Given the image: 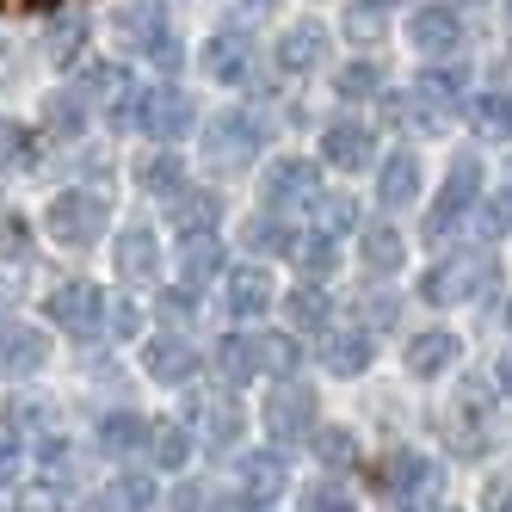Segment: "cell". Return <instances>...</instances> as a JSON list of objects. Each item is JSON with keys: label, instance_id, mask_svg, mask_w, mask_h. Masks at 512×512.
I'll list each match as a JSON object with an SVG mask.
<instances>
[{"label": "cell", "instance_id": "6da1fadb", "mask_svg": "<svg viewBox=\"0 0 512 512\" xmlns=\"http://www.w3.org/2000/svg\"><path fill=\"white\" fill-rule=\"evenodd\" d=\"M105 223H112L105 198H99V192H81V186L56 192L50 210H44V229H50V241H62V247H93V241L105 235Z\"/></svg>", "mask_w": 512, "mask_h": 512}, {"label": "cell", "instance_id": "7a4b0ae2", "mask_svg": "<svg viewBox=\"0 0 512 512\" xmlns=\"http://www.w3.org/2000/svg\"><path fill=\"white\" fill-rule=\"evenodd\" d=\"M494 260L488 253H457V260H438L426 278H420V297L426 303H469L482 297V290H494Z\"/></svg>", "mask_w": 512, "mask_h": 512}, {"label": "cell", "instance_id": "3957f363", "mask_svg": "<svg viewBox=\"0 0 512 512\" xmlns=\"http://www.w3.org/2000/svg\"><path fill=\"white\" fill-rule=\"evenodd\" d=\"M475 198H482V161H475V155H457L451 173H445V192H438V204H432V216H426V241H451V229L475 210Z\"/></svg>", "mask_w": 512, "mask_h": 512}, {"label": "cell", "instance_id": "277c9868", "mask_svg": "<svg viewBox=\"0 0 512 512\" xmlns=\"http://www.w3.org/2000/svg\"><path fill=\"white\" fill-rule=\"evenodd\" d=\"M260 198H266V210H272V216L321 204V173H315V161H303V155L272 161V167H266V179H260Z\"/></svg>", "mask_w": 512, "mask_h": 512}, {"label": "cell", "instance_id": "5b68a950", "mask_svg": "<svg viewBox=\"0 0 512 512\" xmlns=\"http://www.w3.org/2000/svg\"><path fill=\"white\" fill-rule=\"evenodd\" d=\"M192 118H198L192 112V93H179V87H155V93L136 99V124H142V136H149V142H161V149L186 136Z\"/></svg>", "mask_w": 512, "mask_h": 512}, {"label": "cell", "instance_id": "8992f818", "mask_svg": "<svg viewBox=\"0 0 512 512\" xmlns=\"http://www.w3.org/2000/svg\"><path fill=\"white\" fill-rule=\"evenodd\" d=\"M50 321L62 327V334H99L105 290L99 284H62V290H50Z\"/></svg>", "mask_w": 512, "mask_h": 512}, {"label": "cell", "instance_id": "52a82bcc", "mask_svg": "<svg viewBox=\"0 0 512 512\" xmlns=\"http://www.w3.org/2000/svg\"><path fill=\"white\" fill-rule=\"evenodd\" d=\"M309 426H315V395L303 383H278L266 395V432L290 445V438H309Z\"/></svg>", "mask_w": 512, "mask_h": 512}, {"label": "cell", "instance_id": "ba28073f", "mask_svg": "<svg viewBox=\"0 0 512 512\" xmlns=\"http://www.w3.org/2000/svg\"><path fill=\"white\" fill-rule=\"evenodd\" d=\"M142 371H149L161 389H179V383L198 377V352H192V340H179V334H155L149 346H142Z\"/></svg>", "mask_w": 512, "mask_h": 512}, {"label": "cell", "instance_id": "9c48e42d", "mask_svg": "<svg viewBox=\"0 0 512 512\" xmlns=\"http://www.w3.org/2000/svg\"><path fill=\"white\" fill-rule=\"evenodd\" d=\"M260 142H266L260 118H247V112H223V118H210V142H204V149L223 161V167H235V161H247V155H260Z\"/></svg>", "mask_w": 512, "mask_h": 512}, {"label": "cell", "instance_id": "30bf717a", "mask_svg": "<svg viewBox=\"0 0 512 512\" xmlns=\"http://www.w3.org/2000/svg\"><path fill=\"white\" fill-rule=\"evenodd\" d=\"M371 155H377V136L364 130L358 118H334V124L321 130V161H327V167L358 173V167H371Z\"/></svg>", "mask_w": 512, "mask_h": 512}, {"label": "cell", "instance_id": "8fae6325", "mask_svg": "<svg viewBox=\"0 0 512 512\" xmlns=\"http://www.w3.org/2000/svg\"><path fill=\"white\" fill-rule=\"evenodd\" d=\"M44 358H50V340L38 327H25V321L0 327V377H31V371H44Z\"/></svg>", "mask_w": 512, "mask_h": 512}, {"label": "cell", "instance_id": "7c38bea8", "mask_svg": "<svg viewBox=\"0 0 512 512\" xmlns=\"http://www.w3.org/2000/svg\"><path fill=\"white\" fill-rule=\"evenodd\" d=\"M408 44L426 50V56H451V50L463 44V19H457V7H420V13L408 19Z\"/></svg>", "mask_w": 512, "mask_h": 512}, {"label": "cell", "instance_id": "4fadbf2b", "mask_svg": "<svg viewBox=\"0 0 512 512\" xmlns=\"http://www.w3.org/2000/svg\"><path fill=\"white\" fill-rule=\"evenodd\" d=\"M389 488L395 500H408V506H426L438 494V463L426 451H395L389 457Z\"/></svg>", "mask_w": 512, "mask_h": 512}, {"label": "cell", "instance_id": "5bb4252c", "mask_svg": "<svg viewBox=\"0 0 512 512\" xmlns=\"http://www.w3.org/2000/svg\"><path fill=\"white\" fill-rule=\"evenodd\" d=\"M253 68V44L241 38V31H216V38L204 44V75L223 81V87H241Z\"/></svg>", "mask_w": 512, "mask_h": 512}, {"label": "cell", "instance_id": "9a60e30c", "mask_svg": "<svg viewBox=\"0 0 512 512\" xmlns=\"http://www.w3.org/2000/svg\"><path fill=\"white\" fill-rule=\"evenodd\" d=\"M451 445H457L463 457H482V451H488V395L463 389V395L451 401Z\"/></svg>", "mask_w": 512, "mask_h": 512}, {"label": "cell", "instance_id": "2e32d148", "mask_svg": "<svg viewBox=\"0 0 512 512\" xmlns=\"http://www.w3.org/2000/svg\"><path fill=\"white\" fill-rule=\"evenodd\" d=\"M401 358H408L414 377H445L451 364H457V334H451V327H426V334L408 340V352H401Z\"/></svg>", "mask_w": 512, "mask_h": 512}, {"label": "cell", "instance_id": "e0dca14e", "mask_svg": "<svg viewBox=\"0 0 512 512\" xmlns=\"http://www.w3.org/2000/svg\"><path fill=\"white\" fill-rule=\"evenodd\" d=\"M414 198H420V155L395 149L383 161V173H377V204L383 210H401V204H414Z\"/></svg>", "mask_w": 512, "mask_h": 512}, {"label": "cell", "instance_id": "ac0fdd59", "mask_svg": "<svg viewBox=\"0 0 512 512\" xmlns=\"http://www.w3.org/2000/svg\"><path fill=\"white\" fill-rule=\"evenodd\" d=\"M290 488V463H284V451H247L241 457V494H253V500H278Z\"/></svg>", "mask_w": 512, "mask_h": 512}, {"label": "cell", "instance_id": "d6986e66", "mask_svg": "<svg viewBox=\"0 0 512 512\" xmlns=\"http://www.w3.org/2000/svg\"><path fill=\"white\" fill-rule=\"evenodd\" d=\"M321 50H327V31L303 19V25H290L278 38V68H284V75H309V68L321 62Z\"/></svg>", "mask_w": 512, "mask_h": 512}, {"label": "cell", "instance_id": "ffe728a7", "mask_svg": "<svg viewBox=\"0 0 512 512\" xmlns=\"http://www.w3.org/2000/svg\"><path fill=\"white\" fill-rule=\"evenodd\" d=\"M321 358H327V371H340V377H358V371H371L377 346H371V334H364V327H346V334H327Z\"/></svg>", "mask_w": 512, "mask_h": 512}, {"label": "cell", "instance_id": "44dd1931", "mask_svg": "<svg viewBox=\"0 0 512 512\" xmlns=\"http://www.w3.org/2000/svg\"><path fill=\"white\" fill-rule=\"evenodd\" d=\"M272 309V278L260 266H235L229 272V315L253 321V315H266Z\"/></svg>", "mask_w": 512, "mask_h": 512}, {"label": "cell", "instance_id": "7402d4cb", "mask_svg": "<svg viewBox=\"0 0 512 512\" xmlns=\"http://www.w3.org/2000/svg\"><path fill=\"white\" fill-rule=\"evenodd\" d=\"M358 260H364V272H383V278H389L401 260H408V241H401V229L377 223V229L358 235Z\"/></svg>", "mask_w": 512, "mask_h": 512}, {"label": "cell", "instance_id": "603a6c76", "mask_svg": "<svg viewBox=\"0 0 512 512\" xmlns=\"http://www.w3.org/2000/svg\"><path fill=\"white\" fill-rule=\"evenodd\" d=\"M112 260H118L124 278H149V272L161 266V241H155V229H124L118 247H112Z\"/></svg>", "mask_w": 512, "mask_h": 512}, {"label": "cell", "instance_id": "cb8c5ba5", "mask_svg": "<svg viewBox=\"0 0 512 512\" xmlns=\"http://www.w3.org/2000/svg\"><path fill=\"white\" fill-rule=\"evenodd\" d=\"M216 371H223V383H253L260 377V340H247V334H229V340H216Z\"/></svg>", "mask_w": 512, "mask_h": 512}, {"label": "cell", "instance_id": "d4e9b609", "mask_svg": "<svg viewBox=\"0 0 512 512\" xmlns=\"http://www.w3.org/2000/svg\"><path fill=\"white\" fill-rule=\"evenodd\" d=\"M136 179H142V192H155V198H179L186 192V161H179L173 149H161V155H149L136 167Z\"/></svg>", "mask_w": 512, "mask_h": 512}, {"label": "cell", "instance_id": "484cf974", "mask_svg": "<svg viewBox=\"0 0 512 512\" xmlns=\"http://www.w3.org/2000/svg\"><path fill=\"white\" fill-rule=\"evenodd\" d=\"M469 118H475V130H482L488 142H512V93H475Z\"/></svg>", "mask_w": 512, "mask_h": 512}, {"label": "cell", "instance_id": "4316f807", "mask_svg": "<svg viewBox=\"0 0 512 512\" xmlns=\"http://www.w3.org/2000/svg\"><path fill=\"white\" fill-rule=\"evenodd\" d=\"M44 130L62 136V142H75V136L87 130V93H56V99L44 105Z\"/></svg>", "mask_w": 512, "mask_h": 512}, {"label": "cell", "instance_id": "83f0119b", "mask_svg": "<svg viewBox=\"0 0 512 512\" xmlns=\"http://www.w3.org/2000/svg\"><path fill=\"white\" fill-rule=\"evenodd\" d=\"M179 272H186V290H192V284H204V278H216V272H223V247H216L210 235H186Z\"/></svg>", "mask_w": 512, "mask_h": 512}, {"label": "cell", "instance_id": "f1b7e54d", "mask_svg": "<svg viewBox=\"0 0 512 512\" xmlns=\"http://www.w3.org/2000/svg\"><path fill=\"white\" fill-rule=\"evenodd\" d=\"M142 438H149V426H142L136 414H105V420H99V451H105V457H124V451H136Z\"/></svg>", "mask_w": 512, "mask_h": 512}, {"label": "cell", "instance_id": "f546056e", "mask_svg": "<svg viewBox=\"0 0 512 512\" xmlns=\"http://www.w3.org/2000/svg\"><path fill=\"white\" fill-rule=\"evenodd\" d=\"M377 87H383V68L364 56V62H346L340 75H334V93L340 99H377Z\"/></svg>", "mask_w": 512, "mask_h": 512}, {"label": "cell", "instance_id": "4dcf8cb0", "mask_svg": "<svg viewBox=\"0 0 512 512\" xmlns=\"http://www.w3.org/2000/svg\"><path fill=\"white\" fill-rule=\"evenodd\" d=\"M327 315H334V303H327V290L321 284H303V290H290V321L297 327H327Z\"/></svg>", "mask_w": 512, "mask_h": 512}, {"label": "cell", "instance_id": "1f68e13d", "mask_svg": "<svg viewBox=\"0 0 512 512\" xmlns=\"http://www.w3.org/2000/svg\"><path fill=\"white\" fill-rule=\"evenodd\" d=\"M297 266H303L309 278H327V272L340 266V247H334V235H327V229L303 235V247H297Z\"/></svg>", "mask_w": 512, "mask_h": 512}, {"label": "cell", "instance_id": "d6a6232c", "mask_svg": "<svg viewBox=\"0 0 512 512\" xmlns=\"http://www.w3.org/2000/svg\"><path fill=\"white\" fill-rule=\"evenodd\" d=\"M463 87H469V68H426L414 93H420V99H432V105H451Z\"/></svg>", "mask_w": 512, "mask_h": 512}, {"label": "cell", "instance_id": "836d02e7", "mask_svg": "<svg viewBox=\"0 0 512 512\" xmlns=\"http://www.w3.org/2000/svg\"><path fill=\"white\" fill-rule=\"evenodd\" d=\"M315 457H321L327 469H346V463L358 457V438H352L346 426H321V432H315Z\"/></svg>", "mask_w": 512, "mask_h": 512}, {"label": "cell", "instance_id": "e575fe53", "mask_svg": "<svg viewBox=\"0 0 512 512\" xmlns=\"http://www.w3.org/2000/svg\"><path fill=\"white\" fill-rule=\"evenodd\" d=\"M155 463L161 469H186V457H192V438H186V426H155Z\"/></svg>", "mask_w": 512, "mask_h": 512}, {"label": "cell", "instance_id": "d590c367", "mask_svg": "<svg viewBox=\"0 0 512 512\" xmlns=\"http://www.w3.org/2000/svg\"><path fill=\"white\" fill-rule=\"evenodd\" d=\"M260 371L290 377V371H297V340H290V334H260Z\"/></svg>", "mask_w": 512, "mask_h": 512}, {"label": "cell", "instance_id": "8d00e7d4", "mask_svg": "<svg viewBox=\"0 0 512 512\" xmlns=\"http://www.w3.org/2000/svg\"><path fill=\"white\" fill-rule=\"evenodd\" d=\"M112 506L118 512H149L155 506V482H149V475H118V482H112Z\"/></svg>", "mask_w": 512, "mask_h": 512}, {"label": "cell", "instance_id": "74e56055", "mask_svg": "<svg viewBox=\"0 0 512 512\" xmlns=\"http://www.w3.org/2000/svg\"><path fill=\"white\" fill-rule=\"evenodd\" d=\"M247 247H253V253H290V235H284V223H278L272 210L247 223Z\"/></svg>", "mask_w": 512, "mask_h": 512}, {"label": "cell", "instance_id": "f35d334b", "mask_svg": "<svg viewBox=\"0 0 512 512\" xmlns=\"http://www.w3.org/2000/svg\"><path fill=\"white\" fill-rule=\"evenodd\" d=\"M303 512H358V500H352V488H340V482H315V488L303 494Z\"/></svg>", "mask_w": 512, "mask_h": 512}, {"label": "cell", "instance_id": "ab89813d", "mask_svg": "<svg viewBox=\"0 0 512 512\" xmlns=\"http://www.w3.org/2000/svg\"><path fill=\"white\" fill-rule=\"evenodd\" d=\"M31 241H25V223H19V210H0V260H25Z\"/></svg>", "mask_w": 512, "mask_h": 512}, {"label": "cell", "instance_id": "60d3db41", "mask_svg": "<svg viewBox=\"0 0 512 512\" xmlns=\"http://www.w3.org/2000/svg\"><path fill=\"white\" fill-rule=\"evenodd\" d=\"M482 229H488V241H500V235H512V186L488 198V210H482Z\"/></svg>", "mask_w": 512, "mask_h": 512}, {"label": "cell", "instance_id": "b9f144b4", "mask_svg": "<svg viewBox=\"0 0 512 512\" xmlns=\"http://www.w3.org/2000/svg\"><path fill=\"white\" fill-rule=\"evenodd\" d=\"M235 432H241V408L235 401H216L210 408V445H235Z\"/></svg>", "mask_w": 512, "mask_h": 512}, {"label": "cell", "instance_id": "7bdbcfd3", "mask_svg": "<svg viewBox=\"0 0 512 512\" xmlns=\"http://www.w3.org/2000/svg\"><path fill=\"white\" fill-rule=\"evenodd\" d=\"M0 155H7V167H31V136L19 124H7L0 130Z\"/></svg>", "mask_w": 512, "mask_h": 512}, {"label": "cell", "instance_id": "ee69618b", "mask_svg": "<svg viewBox=\"0 0 512 512\" xmlns=\"http://www.w3.org/2000/svg\"><path fill=\"white\" fill-rule=\"evenodd\" d=\"M81 31H87L81 19H62V25H56V44H50V56H56V62H75V50H81Z\"/></svg>", "mask_w": 512, "mask_h": 512}, {"label": "cell", "instance_id": "f6af8a7d", "mask_svg": "<svg viewBox=\"0 0 512 512\" xmlns=\"http://www.w3.org/2000/svg\"><path fill=\"white\" fill-rule=\"evenodd\" d=\"M352 38H377V25H383V0H364V7H352Z\"/></svg>", "mask_w": 512, "mask_h": 512}, {"label": "cell", "instance_id": "bcb514c9", "mask_svg": "<svg viewBox=\"0 0 512 512\" xmlns=\"http://www.w3.org/2000/svg\"><path fill=\"white\" fill-rule=\"evenodd\" d=\"M136 327H142V309H136V303H112V334L136 340Z\"/></svg>", "mask_w": 512, "mask_h": 512}, {"label": "cell", "instance_id": "7dc6e473", "mask_svg": "<svg viewBox=\"0 0 512 512\" xmlns=\"http://www.w3.org/2000/svg\"><path fill=\"white\" fill-rule=\"evenodd\" d=\"M321 210H327V223H334V229H352V223H358V210H352L346 198H327Z\"/></svg>", "mask_w": 512, "mask_h": 512}, {"label": "cell", "instance_id": "c3c4849f", "mask_svg": "<svg viewBox=\"0 0 512 512\" xmlns=\"http://www.w3.org/2000/svg\"><path fill=\"white\" fill-rule=\"evenodd\" d=\"M482 512H512V482H494L488 500H482Z\"/></svg>", "mask_w": 512, "mask_h": 512}, {"label": "cell", "instance_id": "681fc988", "mask_svg": "<svg viewBox=\"0 0 512 512\" xmlns=\"http://www.w3.org/2000/svg\"><path fill=\"white\" fill-rule=\"evenodd\" d=\"M494 383L512 395V346H506V352H500V364H494Z\"/></svg>", "mask_w": 512, "mask_h": 512}, {"label": "cell", "instance_id": "f907efd6", "mask_svg": "<svg viewBox=\"0 0 512 512\" xmlns=\"http://www.w3.org/2000/svg\"><path fill=\"white\" fill-rule=\"evenodd\" d=\"M19 512H31V506H19Z\"/></svg>", "mask_w": 512, "mask_h": 512}]
</instances>
